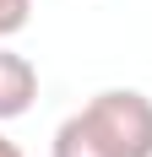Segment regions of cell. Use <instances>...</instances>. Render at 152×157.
<instances>
[{
    "mask_svg": "<svg viewBox=\"0 0 152 157\" xmlns=\"http://www.w3.org/2000/svg\"><path fill=\"white\" fill-rule=\"evenodd\" d=\"M114 157H152V98L136 87H109L82 109Z\"/></svg>",
    "mask_w": 152,
    "mask_h": 157,
    "instance_id": "obj_1",
    "label": "cell"
},
{
    "mask_svg": "<svg viewBox=\"0 0 152 157\" xmlns=\"http://www.w3.org/2000/svg\"><path fill=\"white\" fill-rule=\"evenodd\" d=\"M38 98V71H33L27 54L0 44V119H22Z\"/></svg>",
    "mask_w": 152,
    "mask_h": 157,
    "instance_id": "obj_2",
    "label": "cell"
},
{
    "mask_svg": "<svg viewBox=\"0 0 152 157\" xmlns=\"http://www.w3.org/2000/svg\"><path fill=\"white\" fill-rule=\"evenodd\" d=\"M49 157H114V152H109V141L92 130V119L76 109L71 119L54 130V146H49Z\"/></svg>",
    "mask_w": 152,
    "mask_h": 157,
    "instance_id": "obj_3",
    "label": "cell"
},
{
    "mask_svg": "<svg viewBox=\"0 0 152 157\" xmlns=\"http://www.w3.org/2000/svg\"><path fill=\"white\" fill-rule=\"evenodd\" d=\"M33 16V0H0V38H16Z\"/></svg>",
    "mask_w": 152,
    "mask_h": 157,
    "instance_id": "obj_4",
    "label": "cell"
},
{
    "mask_svg": "<svg viewBox=\"0 0 152 157\" xmlns=\"http://www.w3.org/2000/svg\"><path fill=\"white\" fill-rule=\"evenodd\" d=\"M0 157H22V152H16V141H6V136H0Z\"/></svg>",
    "mask_w": 152,
    "mask_h": 157,
    "instance_id": "obj_5",
    "label": "cell"
}]
</instances>
